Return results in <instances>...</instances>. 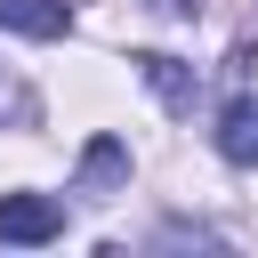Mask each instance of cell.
Here are the masks:
<instances>
[{"label":"cell","mask_w":258,"mask_h":258,"mask_svg":"<svg viewBox=\"0 0 258 258\" xmlns=\"http://www.w3.org/2000/svg\"><path fill=\"white\" fill-rule=\"evenodd\" d=\"M64 234V202H48V194H0V242H56Z\"/></svg>","instance_id":"6da1fadb"},{"label":"cell","mask_w":258,"mask_h":258,"mask_svg":"<svg viewBox=\"0 0 258 258\" xmlns=\"http://www.w3.org/2000/svg\"><path fill=\"white\" fill-rule=\"evenodd\" d=\"M0 32H24V40H64V32H73V8H64V0H0Z\"/></svg>","instance_id":"7a4b0ae2"},{"label":"cell","mask_w":258,"mask_h":258,"mask_svg":"<svg viewBox=\"0 0 258 258\" xmlns=\"http://www.w3.org/2000/svg\"><path fill=\"white\" fill-rule=\"evenodd\" d=\"M137 73L153 81V97H161V105H177V113L194 105V64H177V56H137Z\"/></svg>","instance_id":"277c9868"},{"label":"cell","mask_w":258,"mask_h":258,"mask_svg":"<svg viewBox=\"0 0 258 258\" xmlns=\"http://www.w3.org/2000/svg\"><path fill=\"white\" fill-rule=\"evenodd\" d=\"M24 113H32V89H24L16 73H0V129H8V121H24Z\"/></svg>","instance_id":"8992f818"},{"label":"cell","mask_w":258,"mask_h":258,"mask_svg":"<svg viewBox=\"0 0 258 258\" xmlns=\"http://www.w3.org/2000/svg\"><path fill=\"white\" fill-rule=\"evenodd\" d=\"M218 153H226L234 169L258 161V97H234V105L218 113Z\"/></svg>","instance_id":"3957f363"},{"label":"cell","mask_w":258,"mask_h":258,"mask_svg":"<svg viewBox=\"0 0 258 258\" xmlns=\"http://www.w3.org/2000/svg\"><path fill=\"white\" fill-rule=\"evenodd\" d=\"M121 169H129V153H121L113 137H97V145H89V161H81V177H89V185H105V177H121Z\"/></svg>","instance_id":"5b68a950"},{"label":"cell","mask_w":258,"mask_h":258,"mask_svg":"<svg viewBox=\"0 0 258 258\" xmlns=\"http://www.w3.org/2000/svg\"><path fill=\"white\" fill-rule=\"evenodd\" d=\"M153 8H161V16H185V8H194V0H153Z\"/></svg>","instance_id":"52a82bcc"}]
</instances>
